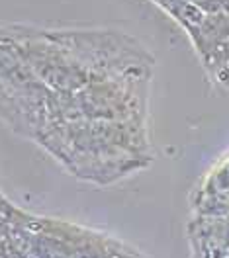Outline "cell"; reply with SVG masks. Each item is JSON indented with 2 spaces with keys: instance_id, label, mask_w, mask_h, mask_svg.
Listing matches in <instances>:
<instances>
[{
  "instance_id": "6da1fadb",
  "label": "cell",
  "mask_w": 229,
  "mask_h": 258,
  "mask_svg": "<svg viewBox=\"0 0 229 258\" xmlns=\"http://www.w3.org/2000/svg\"><path fill=\"white\" fill-rule=\"evenodd\" d=\"M153 57L114 30L0 26V119L73 176L108 186L153 161Z\"/></svg>"
},
{
  "instance_id": "7a4b0ae2",
  "label": "cell",
  "mask_w": 229,
  "mask_h": 258,
  "mask_svg": "<svg viewBox=\"0 0 229 258\" xmlns=\"http://www.w3.org/2000/svg\"><path fill=\"white\" fill-rule=\"evenodd\" d=\"M20 235L28 258H143L112 237L28 211L20 215Z\"/></svg>"
},
{
  "instance_id": "3957f363",
  "label": "cell",
  "mask_w": 229,
  "mask_h": 258,
  "mask_svg": "<svg viewBox=\"0 0 229 258\" xmlns=\"http://www.w3.org/2000/svg\"><path fill=\"white\" fill-rule=\"evenodd\" d=\"M192 215H213L229 208V153L221 157L190 194Z\"/></svg>"
},
{
  "instance_id": "277c9868",
  "label": "cell",
  "mask_w": 229,
  "mask_h": 258,
  "mask_svg": "<svg viewBox=\"0 0 229 258\" xmlns=\"http://www.w3.org/2000/svg\"><path fill=\"white\" fill-rule=\"evenodd\" d=\"M20 215L22 210L0 194V258H28L20 235Z\"/></svg>"
}]
</instances>
